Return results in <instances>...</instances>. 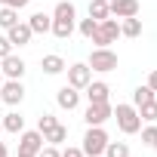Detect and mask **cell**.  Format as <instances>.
<instances>
[{
    "label": "cell",
    "mask_w": 157,
    "mask_h": 157,
    "mask_svg": "<svg viewBox=\"0 0 157 157\" xmlns=\"http://www.w3.org/2000/svg\"><path fill=\"white\" fill-rule=\"evenodd\" d=\"M0 157H10V148H6V142H0Z\"/></svg>",
    "instance_id": "obj_34"
},
{
    "label": "cell",
    "mask_w": 157,
    "mask_h": 157,
    "mask_svg": "<svg viewBox=\"0 0 157 157\" xmlns=\"http://www.w3.org/2000/svg\"><path fill=\"white\" fill-rule=\"evenodd\" d=\"M154 99H157V93H154L148 83L136 86V93H132V105H136V108H142V105H148V102H154Z\"/></svg>",
    "instance_id": "obj_19"
},
{
    "label": "cell",
    "mask_w": 157,
    "mask_h": 157,
    "mask_svg": "<svg viewBox=\"0 0 157 157\" xmlns=\"http://www.w3.org/2000/svg\"><path fill=\"white\" fill-rule=\"evenodd\" d=\"M105 3H111V0H105Z\"/></svg>",
    "instance_id": "obj_37"
},
{
    "label": "cell",
    "mask_w": 157,
    "mask_h": 157,
    "mask_svg": "<svg viewBox=\"0 0 157 157\" xmlns=\"http://www.w3.org/2000/svg\"><path fill=\"white\" fill-rule=\"evenodd\" d=\"M0 74H3L6 80H22V74H25V62H22L16 52H10L6 59H0Z\"/></svg>",
    "instance_id": "obj_9"
},
{
    "label": "cell",
    "mask_w": 157,
    "mask_h": 157,
    "mask_svg": "<svg viewBox=\"0 0 157 157\" xmlns=\"http://www.w3.org/2000/svg\"><path fill=\"white\" fill-rule=\"evenodd\" d=\"M62 157H86V154H83V148H74V145H68V148H62Z\"/></svg>",
    "instance_id": "obj_31"
},
{
    "label": "cell",
    "mask_w": 157,
    "mask_h": 157,
    "mask_svg": "<svg viewBox=\"0 0 157 157\" xmlns=\"http://www.w3.org/2000/svg\"><path fill=\"white\" fill-rule=\"evenodd\" d=\"M37 157H62V151H59V145H43Z\"/></svg>",
    "instance_id": "obj_30"
},
{
    "label": "cell",
    "mask_w": 157,
    "mask_h": 157,
    "mask_svg": "<svg viewBox=\"0 0 157 157\" xmlns=\"http://www.w3.org/2000/svg\"><path fill=\"white\" fill-rule=\"evenodd\" d=\"M139 34H142V19L139 16L120 19V37H139Z\"/></svg>",
    "instance_id": "obj_18"
},
{
    "label": "cell",
    "mask_w": 157,
    "mask_h": 157,
    "mask_svg": "<svg viewBox=\"0 0 157 157\" xmlns=\"http://www.w3.org/2000/svg\"><path fill=\"white\" fill-rule=\"evenodd\" d=\"M0 120H3V132H13V136H19V132L25 129V117H22L19 111H10V114H3Z\"/></svg>",
    "instance_id": "obj_17"
},
{
    "label": "cell",
    "mask_w": 157,
    "mask_h": 157,
    "mask_svg": "<svg viewBox=\"0 0 157 157\" xmlns=\"http://www.w3.org/2000/svg\"><path fill=\"white\" fill-rule=\"evenodd\" d=\"M139 132H142V145H145V148H151V151H157V126H154V123H148V126H142Z\"/></svg>",
    "instance_id": "obj_23"
},
{
    "label": "cell",
    "mask_w": 157,
    "mask_h": 157,
    "mask_svg": "<svg viewBox=\"0 0 157 157\" xmlns=\"http://www.w3.org/2000/svg\"><path fill=\"white\" fill-rule=\"evenodd\" d=\"M22 99H25L22 80H6V83H0V102H3V105L16 108V105H22Z\"/></svg>",
    "instance_id": "obj_8"
},
{
    "label": "cell",
    "mask_w": 157,
    "mask_h": 157,
    "mask_svg": "<svg viewBox=\"0 0 157 157\" xmlns=\"http://www.w3.org/2000/svg\"><path fill=\"white\" fill-rule=\"evenodd\" d=\"M108 10L114 19H129V16H139V0H111Z\"/></svg>",
    "instance_id": "obj_13"
},
{
    "label": "cell",
    "mask_w": 157,
    "mask_h": 157,
    "mask_svg": "<svg viewBox=\"0 0 157 157\" xmlns=\"http://www.w3.org/2000/svg\"><path fill=\"white\" fill-rule=\"evenodd\" d=\"M43 142H46V145H62V142H68V126H65V123H56L49 132H43Z\"/></svg>",
    "instance_id": "obj_20"
},
{
    "label": "cell",
    "mask_w": 157,
    "mask_h": 157,
    "mask_svg": "<svg viewBox=\"0 0 157 157\" xmlns=\"http://www.w3.org/2000/svg\"><path fill=\"white\" fill-rule=\"evenodd\" d=\"M139 117H142L145 123H154V120H157V99L148 102V105H142V108H139Z\"/></svg>",
    "instance_id": "obj_26"
},
{
    "label": "cell",
    "mask_w": 157,
    "mask_h": 157,
    "mask_svg": "<svg viewBox=\"0 0 157 157\" xmlns=\"http://www.w3.org/2000/svg\"><path fill=\"white\" fill-rule=\"evenodd\" d=\"M28 28H31L34 34H49L52 16H46V13H31V16H28Z\"/></svg>",
    "instance_id": "obj_15"
},
{
    "label": "cell",
    "mask_w": 157,
    "mask_h": 157,
    "mask_svg": "<svg viewBox=\"0 0 157 157\" xmlns=\"http://www.w3.org/2000/svg\"><path fill=\"white\" fill-rule=\"evenodd\" d=\"M16 157H31V154H16Z\"/></svg>",
    "instance_id": "obj_35"
},
{
    "label": "cell",
    "mask_w": 157,
    "mask_h": 157,
    "mask_svg": "<svg viewBox=\"0 0 157 157\" xmlns=\"http://www.w3.org/2000/svg\"><path fill=\"white\" fill-rule=\"evenodd\" d=\"M96 25H99L96 19H80V22H77V31H80V34L90 40V37H93V31H96Z\"/></svg>",
    "instance_id": "obj_27"
},
{
    "label": "cell",
    "mask_w": 157,
    "mask_h": 157,
    "mask_svg": "<svg viewBox=\"0 0 157 157\" xmlns=\"http://www.w3.org/2000/svg\"><path fill=\"white\" fill-rule=\"evenodd\" d=\"M56 105L62 108V111H74L77 105H80V90H74V86H62L59 93H56Z\"/></svg>",
    "instance_id": "obj_10"
},
{
    "label": "cell",
    "mask_w": 157,
    "mask_h": 157,
    "mask_svg": "<svg viewBox=\"0 0 157 157\" xmlns=\"http://www.w3.org/2000/svg\"><path fill=\"white\" fill-rule=\"evenodd\" d=\"M0 132H3V120H0Z\"/></svg>",
    "instance_id": "obj_36"
},
{
    "label": "cell",
    "mask_w": 157,
    "mask_h": 157,
    "mask_svg": "<svg viewBox=\"0 0 157 157\" xmlns=\"http://www.w3.org/2000/svg\"><path fill=\"white\" fill-rule=\"evenodd\" d=\"M19 22V10H10V6H0V28L10 31L13 25Z\"/></svg>",
    "instance_id": "obj_25"
},
{
    "label": "cell",
    "mask_w": 157,
    "mask_h": 157,
    "mask_svg": "<svg viewBox=\"0 0 157 157\" xmlns=\"http://www.w3.org/2000/svg\"><path fill=\"white\" fill-rule=\"evenodd\" d=\"M74 31H77V19H52V28H49V34H52V37L68 40Z\"/></svg>",
    "instance_id": "obj_14"
},
{
    "label": "cell",
    "mask_w": 157,
    "mask_h": 157,
    "mask_svg": "<svg viewBox=\"0 0 157 157\" xmlns=\"http://www.w3.org/2000/svg\"><path fill=\"white\" fill-rule=\"evenodd\" d=\"M108 142H111V139H108L105 126H86V132H83V145H80V148H83L86 157H102Z\"/></svg>",
    "instance_id": "obj_2"
},
{
    "label": "cell",
    "mask_w": 157,
    "mask_h": 157,
    "mask_svg": "<svg viewBox=\"0 0 157 157\" xmlns=\"http://www.w3.org/2000/svg\"><path fill=\"white\" fill-rule=\"evenodd\" d=\"M40 148H43V132H40V129H22V132H19V154L37 157Z\"/></svg>",
    "instance_id": "obj_7"
},
{
    "label": "cell",
    "mask_w": 157,
    "mask_h": 157,
    "mask_svg": "<svg viewBox=\"0 0 157 157\" xmlns=\"http://www.w3.org/2000/svg\"><path fill=\"white\" fill-rule=\"evenodd\" d=\"M56 123H59V117H52V114H43V117L37 120V129H40V132H49Z\"/></svg>",
    "instance_id": "obj_28"
},
{
    "label": "cell",
    "mask_w": 157,
    "mask_h": 157,
    "mask_svg": "<svg viewBox=\"0 0 157 157\" xmlns=\"http://www.w3.org/2000/svg\"><path fill=\"white\" fill-rule=\"evenodd\" d=\"M0 3H3V6H10V10H25L31 0H0Z\"/></svg>",
    "instance_id": "obj_32"
},
{
    "label": "cell",
    "mask_w": 157,
    "mask_h": 157,
    "mask_svg": "<svg viewBox=\"0 0 157 157\" xmlns=\"http://www.w3.org/2000/svg\"><path fill=\"white\" fill-rule=\"evenodd\" d=\"M111 114H114L111 102H96V105H86L83 120H86V126H105L111 120Z\"/></svg>",
    "instance_id": "obj_5"
},
{
    "label": "cell",
    "mask_w": 157,
    "mask_h": 157,
    "mask_svg": "<svg viewBox=\"0 0 157 157\" xmlns=\"http://www.w3.org/2000/svg\"><path fill=\"white\" fill-rule=\"evenodd\" d=\"M111 117L117 120V129H120L123 136H136V132L142 129V117H139V108H136V105H117Z\"/></svg>",
    "instance_id": "obj_1"
},
{
    "label": "cell",
    "mask_w": 157,
    "mask_h": 157,
    "mask_svg": "<svg viewBox=\"0 0 157 157\" xmlns=\"http://www.w3.org/2000/svg\"><path fill=\"white\" fill-rule=\"evenodd\" d=\"M86 65H90L96 74H108V71H114V68H117V52H114L111 46H93V52H90Z\"/></svg>",
    "instance_id": "obj_3"
},
{
    "label": "cell",
    "mask_w": 157,
    "mask_h": 157,
    "mask_svg": "<svg viewBox=\"0 0 157 157\" xmlns=\"http://www.w3.org/2000/svg\"><path fill=\"white\" fill-rule=\"evenodd\" d=\"M108 16H111V10H108L105 0H90V19L102 22V19H108Z\"/></svg>",
    "instance_id": "obj_22"
},
{
    "label": "cell",
    "mask_w": 157,
    "mask_h": 157,
    "mask_svg": "<svg viewBox=\"0 0 157 157\" xmlns=\"http://www.w3.org/2000/svg\"><path fill=\"white\" fill-rule=\"evenodd\" d=\"M102 157H129V145L126 142H108Z\"/></svg>",
    "instance_id": "obj_24"
},
{
    "label": "cell",
    "mask_w": 157,
    "mask_h": 157,
    "mask_svg": "<svg viewBox=\"0 0 157 157\" xmlns=\"http://www.w3.org/2000/svg\"><path fill=\"white\" fill-rule=\"evenodd\" d=\"M148 86H151V90H154V93H157V68H154V71H151V74H148Z\"/></svg>",
    "instance_id": "obj_33"
},
{
    "label": "cell",
    "mask_w": 157,
    "mask_h": 157,
    "mask_svg": "<svg viewBox=\"0 0 157 157\" xmlns=\"http://www.w3.org/2000/svg\"><path fill=\"white\" fill-rule=\"evenodd\" d=\"M117 37H120V22L117 19H102L99 25H96V31H93V43L96 46H111V43H117Z\"/></svg>",
    "instance_id": "obj_4"
},
{
    "label": "cell",
    "mask_w": 157,
    "mask_h": 157,
    "mask_svg": "<svg viewBox=\"0 0 157 157\" xmlns=\"http://www.w3.org/2000/svg\"><path fill=\"white\" fill-rule=\"evenodd\" d=\"M40 68H43V74H49V77H56V74H62L68 65H65V59L62 56H56V52H49V56H43L40 59Z\"/></svg>",
    "instance_id": "obj_16"
},
{
    "label": "cell",
    "mask_w": 157,
    "mask_h": 157,
    "mask_svg": "<svg viewBox=\"0 0 157 157\" xmlns=\"http://www.w3.org/2000/svg\"><path fill=\"white\" fill-rule=\"evenodd\" d=\"M65 71H68V86H74V90H86V83L93 80V68L86 62H74Z\"/></svg>",
    "instance_id": "obj_6"
},
{
    "label": "cell",
    "mask_w": 157,
    "mask_h": 157,
    "mask_svg": "<svg viewBox=\"0 0 157 157\" xmlns=\"http://www.w3.org/2000/svg\"><path fill=\"white\" fill-rule=\"evenodd\" d=\"M83 93H86V102H90V105H96V102H108V99H111V86H108L105 80H90Z\"/></svg>",
    "instance_id": "obj_11"
},
{
    "label": "cell",
    "mask_w": 157,
    "mask_h": 157,
    "mask_svg": "<svg viewBox=\"0 0 157 157\" xmlns=\"http://www.w3.org/2000/svg\"><path fill=\"white\" fill-rule=\"evenodd\" d=\"M52 19H77V6L71 0H62V3H56V10H52Z\"/></svg>",
    "instance_id": "obj_21"
},
{
    "label": "cell",
    "mask_w": 157,
    "mask_h": 157,
    "mask_svg": "<svg viewBox=\"0 0 157 157\" xmlns=\"http://www.w3.org/2000/svg\"><path fill=\"white\" fill-rule=\"evenodd\" d=\"M13 49H16V46L10 43V37H6V34H0V59H6Z\"/></svg>",
    "instance_id": "obj_29"
},
{
    "label": "cell",
    "mask_w": 157,
    "mask_h": 157,
    "mask_svg": "<svg viewBox=\"0 0 157 157\" xmlns=\"http://www.w3.org/2000/svg\"><path fill=\"white\" fill-rule=\"evenodd\" d=\"M6 37H10V43H13V46H28V43H31V37H34V31L28 28V22H16V25L6 31Z\"/></svg>",
    "instance_id": "obj_12"
}]
</instances>
